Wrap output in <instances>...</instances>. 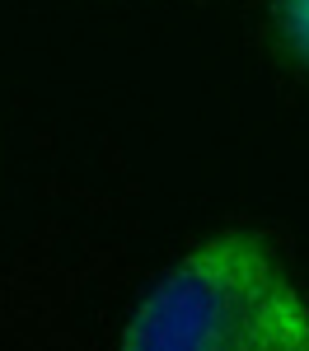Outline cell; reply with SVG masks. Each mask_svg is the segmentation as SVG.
I'll use <instances>...</instances> for the list:
<instances>
[{
	"label": "cell",
	"mask_w": 309,
	"mask_h": 351,
	"mask_svg": "<svg viewBox=\"0 0 309 351\" xmlns=\"http://www.w3.org/2000/svg\"><path fill=\"white\" fill-rule=\"evenodd\" d=\"M277 28L286 52L309 66V0H277Z\"/></svg>",
	"instance_id": "2"
},
{
	"label": "cell",
	"mask_w": 309,
	"mask_h": 351,
	"mask_svg": "<svg viewBox=\"0 0 309 351\" xmlns=\"http://www.w3.org/2000/svg\"><path fill=\"white\" fill-rule=\"evenodd\" d=\"M258 351H309V304L295 300L286 314L277 319V328L267 332V342Z\"/></svg>",
	"instance_id": "3"
},
{
	"label": "cell",
	"mask_w": 309,
	"mask_h": 351,
	"mask_svg": "<svg viewBox=\"0 0 309 351\" xmlns=\"http://www.w3.org/2000/svg\"><path fill=\"white\" fill-rule=\"evenodd\" d=\"M295 300L300 291L272 243L253 230H225L140 300L122 351H258Z\"/></svg>",
	"instance_id": "1"
}]
</instances>
